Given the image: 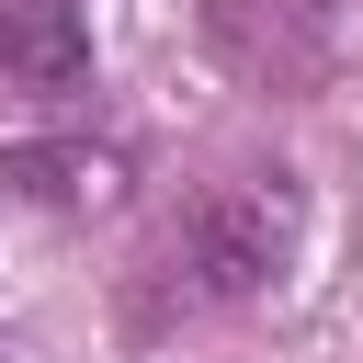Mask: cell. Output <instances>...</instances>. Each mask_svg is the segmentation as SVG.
<instances>
[{
    "label": "cell",
    "instance_id": "277c9868",
    "mask_svg": "<svg viewBox=\"0 0 363 363\" xmlns=\"http://www.w3.org/2000/svg\"><path fill=\"white\" fill-rule=\"evenodd\" d=\"M136 159L102 147V136H34V147H0V193L45 204V216H91V204H125Z\"/></svg>",
    "mask_w": 363,
    "mask_h": 363
},
{
    "label": "cell",
    "instance_id": "6da1fadb",
    "mask_svg": "<svg viewBox=\"0 0 363 363\" xmlns=\"http://www.w3.org/2000/svg\"><path fill=\"white\" fill-rule=\"evenodd\" d=\"M306 238V193L295 170H216L136 261V318L170 329V318H227V306H261L284 284Z\"/></svg>",
    "mask_w": 363,
    "mask_h": 363
},
{
    "label": "cell",
    "instance_id": "7a4b0ae2",
    "mask_svg": "<svg viewBox=\"0 0 363 363\" xmlns=\"http://www.w3.org/2000/svg\"><path fill=\"white\" fill-rule=\"evenodd\" d=\"M204 57L261 102H306L340 79V11L329 0H204Z\"/></svg>",
    "mask_w": 363,
    "mask_h": 363
},
{
    "label": "cell",
    "instance_id": "3957f363",
    "mask_svg": "<svg viewBox=\"0 0 363 363\" xmlns=\"http://www.w3.org/2000/svg\"><path fill=\"white\" fill-rule=\"evenodd\" d=\"M0 91H23V102L91 91V11L79 0H0Z\"/></svg>",
    "mask_w": 363,
    "mask_h": 363
}]
</instances>
